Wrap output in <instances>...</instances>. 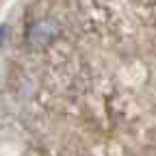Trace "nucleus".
<instances>
[{
    "label": "nucleus",
    "mask_w": 156,
    "mask_h": 156,
    "mask_svg": "<svg viewBox=\"0 0 156 156\" xmlns=\"http://www.w3.org/2000/svg\"><path fill=\"white\" fill-rule=\"evenodd\" d=\"M58 35H61V26L56 22H52V20H37L26 30V44L35 50H44L56 41Z\"/></svg>",
    "instance_id": "f257e3e1"
}]
</instances>
